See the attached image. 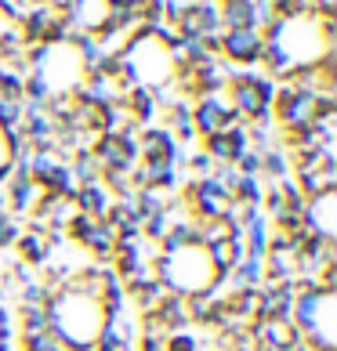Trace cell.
I'll use <instances>...</instances> for the list:
<instances>
[{
  "label": "cell",
  "mask_w": 337,
  "mask_h": 351,
  "mask_svg": "<svg viewBox=\"0 0 337 351\" xmlns=\"http://www.w3.org/2000/svg\"><path fill=\"white\" fill-rule=\"evenodd\" d=\"M262 29H222V44H218V58H225L229 66L254 69L262 62Z\"/></svg>",
  "instance_id": "6da1fadb"
},
{
  "label": "cell",
  "mask_w": 337,
  "mask_h": 351,
  "mask_svg": "<svg viewBox=\"0 0 337 351\" xmlns=\"http://www.w3.org/2000/svg\"><path fill=\"white\" fill-rule=\"evenodd\" d=\"M138 149H141V160H149V163H171V167L181 163V149L167 127H146V131H138Z\"/></svg>",
  "instance_id": "7a4b0ae2"
},
{
  "label": "cell",
  "mask_w": 337,
  "mask_h": 351,
  "mask_svg": "<svg viewBox=\"0 0 337 351\" xmlns=\"http://www.w3.org/2000/svg\"><path fill=\"white\" fill-rule=\"evenodd\" d=\"M251 149V138L243 127H232V131H214L203 138V152L211 156L214 163H236L240 152Z\"/></svg>",
  "instance_id": "3957f363"
},
{
  "label": "cell",
  "mask_w": 337,
  "mask_h": 351,
  "mask_svg": "<svg viewBox=\"0 0 337 351\" xmlns=\"http://www.w3.org/2000/svg\"><path fill=\"white\" fill-rule=\"evenodd\" d=\"M69 203H73V210H80L87 217L102 221V217H106V210H109V203H113V196H109V189L102 185V181H95V185H76Z\"/></svg>",
  "instance_id": "277c9868"
},
{
  "label": "cell",
  "mask_w": 337,
  "mask_h": 351,
  "mask_svg": "<svg viewBox=\"0 0 337 351\" xmlns=\"http://www.w3.org/2000/svg\"><path fill=\"white\" fill-rule=\"evenodd\" d=\"M229 101L222 95H211V98H196L192 101V127H196V138H207L222 127V112H225Z\"/></svg>",
  "instance_id": "5b68a950"
},
{
  "label": "cell",
  "mask_w": 337,
  "mask_h": 351,
  "mask_svg": "<svg viewBox=\"0 0 337 351\" xmlns=\"http://www.w3.org/2000/svg\"><path fill=\"white\" fill-rule=\"evenodd\" d=\"M15 250H19V261H22V265H30V268L51 261V246H47V239L40 236V232H30V228L19 232Z\"/></svg>",
  "instance_id": "8992f818"
},
{
  "label": "cell",
  "mask_w": 337,
  "mask_h": 351,
  "mask_svg": "<svg viewBox=\"0 0 337 351\" xmlns=\"http://www.w3.org/2000/svg\"><path fill=\"white\" fill-rule=\"evenodd\" d=\"M218 19H222V29H257V15H254L251 0L218 4Z\"/></svg>",
  "instance_id": "52a82bcc"
},
{
  "label": "cell",
  "mask_w": 337,
  "mask_h": 351,
  "mask_svg": "<svg viewBox=\"0 0 337 351\" xmlns=\"http://www.w3.org/2000/svg\"><path fill=\"white\" fill-rule=\"evenodd\" d=\"M229 279H232V290H240V286H262L265 268H262V261H254V257H240L236 268L229 271Z\"/></svg>",
  "instance_id": "ba28073f"
},
{
  "label": "cell",
  "mask_w": 337,
  "mask_h": 351,
  "mask_svg": "<svg viewBox=\"0 0 337 351\" xmlns=\"http://www.w3.org/2000/svg\"><path fill=\"white\" fill-rule=\"evenodd\" d=\"M262 174H268V181L290 178V160H287V152H279V145L262 149Z\"/></svg>",
  "instance_id": "9c48e42d"
},
{
  "label": "cell",
  "mask_w": 337,
  "mask_h": 351,
  "mask_svg": "<svg viewBox=\"0 0 337 351\" xmlns=\"http://www.w3.org/2000/svg\"><path fill=\"white\" fill-rule=\"evenodd\" d=\"M19 330L22 337H36V333H51V322H47V311L44 308H19Z\"/></svg>",
  "instance_id": "30bf717a"
},
{
  "label": "cell",
  "mask_w": 337,
  "mask_h": 351,
  "mask_svg": "<svg viewBox=\"0 0 337 351\" xmlns=\"http://www.w3.org/2000/svg\"><path fill=\"white\" fill-rule=\"evenodd\" d=\"M19 123H22V101L0 95V131H8V127H19Z\"/></svg>",
  "instance_id": "8fae6325"
},
{
  "label": "cell",
  "mask_w": 337,
  "mask_h": 351,
  "mask_svg": "<svg viewBox=\"0 0 337 351\" xmlns=\"http://www.w3.org/2000/svg\"><path fill=\"white\" fill-rule=\"evenodd\" d=\"M19 217L11 214V210H4L0 214V250H8V246H15V239H19Z\"/></svg>",
  "instance_id": "7c38bea8"
},
{
  "label": "cell",
  "mask_w": 337,
  "mask_h": 351,
  "mask_svg": "<svg viewBox=\"0 0 337 351\" xmlns=\"http://www.w3.org/2000/svg\"><path fill=\"white\" fill-rule=\"evenodd\" d=\"M181 163L192 171V178H211V171H214V160L207 152H189V156H181Z\"/></svg>",
  "instance_id": "4fadbf2b"
},
{
  "label": "cell",
  "mask_w": 337,
  "mask_h": 351,
  "mask_svg": "<svg viewBox=\"0 0 337 351\" xmlns=\"http://www.w3.org/2000/svg\"><path fill=\"white\" fill-rule=\"evenodd\" d=\"M203 344H200V337L196 333H171L167 337V351H200Z\"/></svg>",
  "instance_id": "5bb4252c"
},
{
  "label": "cell",
  "mask_w": 337,
  "mask_h": 351,
  "mask_svg": "<svg viewBox=\"0 0 337 351\" xmlns=\"http://www.w3.org/2000/svg\"><path fill=\"white\" fill-rule=\"evenodd\" d=\"M135 351H167V337H138Z\"/></svg>",
  "instance_id": "9a60e30c"
},
{
  "label": "cell",
  "mask_w": 337,
  "mask_h": 351,
  "mask_svg": "<svg viewBox=\"0 0 337 351\" xmlns=\"http://www.w3.org/2000/svg\"><path fill=\"white\" fill-rule=\"evenodd\" d=\"M30 4H36V8H62L66 0H30Z\"/></svg>",
  "instance_id": "2e32d148"
},
{
  "label": "cell",
  "mask_w": 337,
  "mask_h": 351,
  "mask_svg": "<svg viewBox=\"0 0 337 351\" xmlns=\"http://www.w3.org/2000/svg\"><path fill=\"white\" fill-rule=\"evenodd\" d=\"M214 4H232V0H214Z\"/></svg>",
  "instance_id": "e0dca14e"
}]
</instances>
